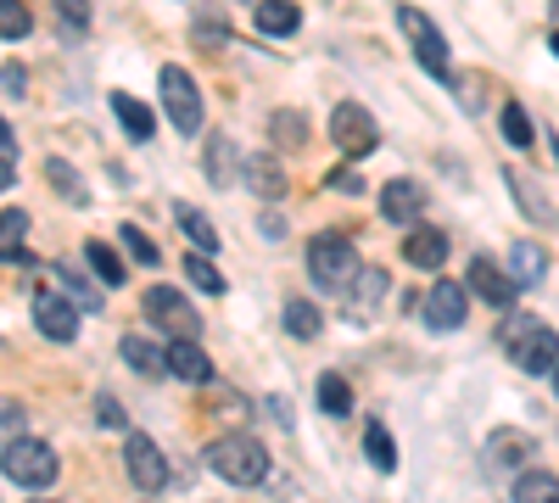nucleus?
I'll use <instances>...</instances> for the list:
<instances>
[{
  "mask_svg": "<svg viewBox=\"0 0 559 503\" xmlns=\"http://www.w3.org/2000/svg\"><path fill=\"white\" fill-rule=\"evenodd\" d=\"M17 185V173H12V157H0V191H12Z\"/></svg>",
  "mask_w": 559,
  "mask_h": 503,
  "instance_id": "obj_47",
  "label": "nucleus"
},
{
  "mask_svg": "<svg viewBox=\"0 0 559 503\" xmlns=\"http://www.w3.org/2000/svg\"><path fill=\"white\" fill-rule=\"evenodd\" d=\"M45 185H51L68 207H90V191H84L79 168H73V163H62V157H45Z\"/></svg>",
  "mask_w": 559,
  "mask_h": 503,
  "instance_id": "obj_24",
  "label": "nucleus"
},
{
  "mask_svg": "<svg viewBox=\"0 0 559 503\" xmlns=\"http://www.w3.org/2000/svg\"><path fill=\"white\" fill-rule=\"evenodd\" d=\"M207 470L229 487H263L269 481V447L247 431H229L207 447Z\"/></svg>",
  "mask_w": 559,
  "mask_h": 503,
  "instance_id": "obj_2",
  "label": "nucleus"
},
{
  "mask_svg": "<svg viewBox=\"0 0 559 503\" xmlns=\"http://www.w3.org/2000/svg\"><path fill=\"white\" fill-rule=\"evenodd\" d=\"M157 89H163V112L179 134H197L202 129V96H197V79L185 68H163L157 73Z\"/></svg>",
  "mask_w": 559,
  "mask_h": 503,
  "instance_id": "obj_6",
  "label": "nucleus"
},
{
  "mask_svg": "<svg viewBox=\"0 0 559 503\" xmlns=\"http://www.w3.org/2000/svg\"><path fill=\"white\" fill-rule=\"evenodd\" d=\"M331 141H336L347 157H369V152L381 146V123L369 118L358 101H342V107L331 112Z\"/></svg>",
  "mask_w": 559,
  "mask_h": 503,
  "instance_id": "obj_8",
  "label": "nucleus"
},
{
  "mask_svg": "<svg viewBox=\"0 0 559 503\" xmlns=\"http://www.w3.org/2000/svg\"><path fill=\"white\" fill-rule=\"evenodd\" d=\"M515 498L521 503H559V476L554 470H526L515 481Z\"/></svg>",
  "mask_w": 559,
  "mask_h": 503,
  "instance_id": "obj_33",
  "label": "nucleus"
},
{
  "mask_svg": "<svg viewBox=\"0 0 559 503\" xmlns=\"http://www.w3.org/2000/svg\"><path fill=\"white\" fill-rule=\"evenodd\" d=\"M364 453H369V465H376L381 476L397 470V442H392V431H386L381 420H369V431H364Z\"/></svg>",
  "mask_w": 559,
  "mask_h": 503,
  "instance_id": "obj_27",
  "label": "nucleus"
},
{
  "mask_svg": "<svg viewBox=\"0 0 559 503\" xmlns=\"http://www.w3.org/2000/svg\"><path fill=\"white\" fill-rule=\"evenodd\" d=\"M0 263H34V252H28V213L23 207L0 213Z\"/></svg>",
  "mask_w": 559,
  "mask_h": 503,
  "instance_id": "obj_19",
  "label": "nucleus"
},
{
  "mask_svg": "<svg viewBox=\"0 0 559 503\" xmlns=\"http://www.w3.org/2000/svg\"><path fill=\"white\" fill-rule=\"evenodd\" d=\"M123 247H129L140 263H163V252L152 247V236H146V230H134V224H123Z\"/></svg>",
  "mask_w": 559,
  "mask_h": 503,
  "instance_id": "obj_40",
  "label": "nucleus"
},
{
  "mask_svg": "<svg viewBox=\"0 0 559 503\" xmlns=\"http://www.w3.org/2000/svg\"><path fill=\"white\" fill-rule=\"evenodd\" d=\"M51 274H57V286H62V291H68V297L79 302V308H90V313H102V291L90 286L84 274L73 268V263H51Z\"/></svg>",
  "mask_w": 559,
  "mask_h": 503,
  "instance_id": "obj_28",
  "label": "nucleus"
},
{
  "mask_svg": "<svg viewBox=\"0 0 559 503\" xmlns=\"http://www.w3.org/2000/svg\"><path fill=\"white\" fill-rule=\"evenodd\" d=\"M397 28H403V39L414 45L419 68H426L431 79H442V84H453V57H448L442 28H437L426 12H419V7H397Z\"/></svg>",
  "mask_w": 559,
  "mask_h": 503,
  "instance_id": "obj_5",
  "label": "nucleus"
},
{
  "mask_svg": "<svg viewBox=\"0 0 559 503\" xmlns=\"http://www.w3.org/2000/svg\"><path fill=\"white\" fill-rule=\"evenodd\" d=\"M174 218H179V230H185V241H191L197 252H218V230H213V218H207L202 207H191V202H179V207H174Z\"/></svg>",
  "mask_w": 559,
  "mask_h": 503,
  "instance_id": "obj_26",
  "label": "nucleus"
},
{
  "mask_svg": "<svg viewBox=\"0 0 559 503\" xmlns=\"http://www.w3.org/2000/svg\"><path fill=\"white\" fill-rule=\"evenodd\" d=\"M503 179H509V191H515V202H521V213H526V218L554 224V202L537 191V179H532L526 168H503Z\"/></svg>",
  "mask_w": 559,
  "mask_h": 503,
  "instance_id": "obj_22",
  "label": "nucleus"
},
{
  "mask_svg": "<svg viewBox=\"0 0 559 503\" xmlns=\"http://www.w3.org/2000/svg\"><path fill=\"white\" fill-rule=\"evenodd\" d=\"M79 302H68V297H57L51 286H34V325H39V336H51V342H73L79 336Z\"/></svg>",
  "mask_w": 559,
  "mask_h": 503,
  "instance_id": "obj_10",
  "label": "nucleus"
},
{
  "mask_svg": "<svg viewBox=\"0 0 559 503\" xmlns=\"http://www.w3.org/2000/svg\"><path fill=\"white\" fill-rule=\"evenodd\" d=\"M112 112H118V123H123V134H129V141H152V134H157V118H152V107H146V101H134L129 89H112Z\"/></svg>",
  "mask_w": 559,
  "mask_h": 503,
  "instance_id": "obj_21",
  "label": "nucleus"
},
{
  "mask_svg": "<svg viewBox=\"0 0 559 503\" xmlns=\"http://www.w3.org/2000/svg\"><path fill=\"white\" fill-rule=\"evenodd\" d=\"M324 185H331V191H342V196H364V191H369V185H364V173H358L353 163H347V168H336L331 179H324Z\"/></svg>",
  "mask_w": 559,
  "mask_h": 503,
  "instance_id": "obj_41",
  "label": "nucleus"
},
{
  "mask_svg": "<svg viewBox=\"0 0 559 503\" xmlns=\"http://www.w3.org/2000/svg\"><path fill=\"white\" fill-rule=\"evenodd\" d=\"M96 420H102L107 431H123V408H118V397H107V392L96 397Z\"/></svg>",
  "mask_w": 559,
  "mask_h": 503,
  "instance_id": "obj_42",
  "label": "nucleus"
},
{
  "mask_svg": "<svg viewBox=\"0 0 559 503\" xmlns=\"http://www.w3.org/2000/svg\"><path fill=\"white\" fill-rule=\"evenodd\" d=\"M258 236H263V241H286V218H280V213H263V218H258Z\"/></svg>",
  "mask_w": 559,
  "mask_h": 503,
  "instance_id": "obj_45",
  "label": "nucleus"
},
{
  "mask_svg": "<svg viewBox=\"0 0 559 503\" xmlns=\"http://www.w3.org/2000/svg\"><path fill=\"white\" fill-rule=\"evenodd\" d=\"M503 141L509 146H537V134H532V118H526V107L521 101H503Z\"/></svg>",
  "mask_w": 559,
  "mask_h": 503,
  "instance_id": "obj_35",
  "label": "nucleus"
},
{
  "mask_svg": "<svg viewBox=\"0 0 559 503\" xmlns=\"http://www.w3.org/2000/svg\"><path fill=\"white\" fill-rule=\"evenodd\" d=\"M23 431V408L17 403H0V436H17Z\"/></svg>",
  "mask_w": 559,
  "mask_h": 503,
  "instance_id": "obj_44",
  "label": "nucleus"
},
{
  "mask_svg": "<svg viewBox=\"0 0 559 503\" xmlns=\"http://www.w3.org/2000/svg\"><path fill=\"white\" fill-rule=\"evenodd\" d=\"M123 470L140 492H163L168 487V459H163V447L146 436V431H129L123 442Z\"/></svg>",
  "mask_w": 559,
  "mask_h": 503,
  "instance_id": "obj_9",
  "label": "nucleus"
},
{
  "mask_svg": "<svg viewBox=\"0 0 559 503\" xmlns=\"http://www.w3.org/2000/svg\"><path fill=\"white\" fill-rule=\"evenodd\" d=\"M28 28H34V17L23 0H0V39H28Z\"/></svg>",
  "mask_w": 559,
  "mask_h": 503,
  "instance_id": "obj_37",
  "label": "nucleus"
},
{
  "mask_svg": "<svg viewBox=\"0 0 559 503\" xmlns=\"http://www.w3.org/2000/svg\"><path fill=\"white\" fill-rule=\"evenodd\" d=\"M140 308H146V319L157 331H168V336H202V313L185 302L174 286H152L146 297H140Z\"/></svg>",
  "mask_w": 559,
  "mask_h": 503,
  "instance_id": "obj_7",
  "label": "nucleus"
},
{
  "mask_svg": "<svg viewBox=\"0 0 559 503\" xmlns=\"http://www.w3.org/2000/svg\"><path fill=\"white\" fill-rule=\"evenodd\" d=\"M498 347L509 352V363H521L526 375H543L559 363V336L548 325H537V313H509L503 331H498Z\"/></svg>",
  "mask_w": 559,
  "mask_h": 503,
  "instance_id": "obj_1",
  "label": "nucleus"
},
{
  "mask_svg": "<svg viewBox=\"0 0 559 503\" xmlns=\"http://www.w3.org/2000/svg\"><path fill=\"white\" fill-rule=\"evenodd\" d=\"M286 331H292L297 342H313V336L324 331V313H319L313 302H302V297H292V302H286Z\"/></svg>",
  "mask_w": 559,
  "mask_h": 503,
  "instance_id": "obj_30",
  "label": "nucleus"
},
{
  "mask_svg": "<svg viewBox=\"0 0 559 503\" xmlns=\"http://www.w3.org/2000/svg\"><path fill=\"white\" fill-rule=\"evenodd\" d=\"M403 258L414 268H442L448 263V230H431V224H419V230L403 236Z\"/></svg>",
  "mask_w": 559,
  "mask_h": 503,
  "instance_id": "obj_17",
  "label": "nucleus"
},
{
  "mask_svg": "<svg viewBox=\"0 0 559 503\" xmlns=\"http://www.w3.org/2000/svg\"><path fill=\"white\" fill-rule=\"evenodd\" d=\"M269 141L286 146V152L308 146V118H302V112H274V118H269Z\"/></svg>",
  "mask_w": 559,
  "mask_h": 503,
  "instance_id": "obj_29",
  "label": "nucleus"
},
{
  "mask_svg": "<svg viewBox=\"0 0 559 503\" xmlns=\"http://www.w3.org/2000/svg\"><path fill=\"white\" fill-rule=\"evenodd\" d=\"M297 23H302L297 0H258V34L286 39V34H297Z\"/></svg>",
  "mask_w": 559,
  "mask_h": 503,
  "instance_id": "obj_25",
  "label": "nucleus"
},
{
  "mask_svg": "<svg viewBox=\"0 0 559 503\" xmlns=\"http://www.w3.org/2000/svg\"><path fill=\"white\" fill-rule=\"evenodd\" d=\"M471 291H476L481 302H492V308H509L521 286H515V274H509L503 263H492V258L481 252V258L471 263Z\"/></svg>",
  "mask_w": 559,
  "mask_h": 503,
  "instance_id": "obj_12",
  "label": "nucleus"
},
{
  "mask_svg": "<svg viewBox=\"0 0 559 503\" xmlns=\"http://www.w3.org/2000/svg\"><path fill=\"white\" fill-rule=\"evenodd\" d=\"M419 207H426V185H419V179H386V185H381V213L392 224L419 218Z\"/></svg>",
  "mask_w": 559,
  "mask_h": 503,
  "instance_id": "obj_16",
  "label": "nucleus"
},
{
  "mask_svg": "<svg viewBox=\"0 0 559 503\" xmlns=\"http://www.w3.org/2000/svg\"><path fill=\"white\" fill-rule=\"evenodd\" d=\"M308 274H313V286H324V291H347V280L358 274V247H353V236H347V230L313 236V247H308Z\"/></svg>",
  "mask_w": 559,
  "mask_h": 503,
  "instance_id": "obj_4",
  "label": "nucleus"
},
{
  "mask_svg": "<svg viewBox=\"0 0 559 503\" xmlns=\"http://www.w3.org/2000/svg\"><path fill=\"white\" fill-rule=\"evenodd\" d=\"M532 459H537V436H532V431L498 426V431L487 436V465H492V470H521V465H532Z\"/></svg>",
  "mask_w": 559,
  "mask_h": 503,
  "instance_id": "obj_11",
  "label": "nucleus"
},
{
  "mask_svg": "<svg viewBox=\"0 0 559 503\" xmlns=\"http://www.w3.org/2000/svg\"><path fill=\"white\" fill-rule=\"evenodd\" d=\"M548 45H554V57H559V28H554V34H548Z\"/></svg>",
  "mask_w": 559,
  "mask_h": 503,
  "instance_id": "obj_49",
  "label": "nucleus"
},
{
  "mask_svg": "<svg viewBox=\"0 0 559 503\" xmlns=\"http://www.w3.org/2000/svg\"><path fill=\"white\" fill-rule=\"evenodd\" d=\"M84 258H90V268H96V280H102V286H123V280H129V274H123V258H118L107 241H90Z\"/></svg>",
  "mask_w": 559,
  "mask_h": 503,
  "instance_id": "obj_32",
  "label": "nucleus"
},
{
  "mask_svg": "<svg viewBox=\"0 0 559 503\" xmlns=\"http://www.w3.org/2000/svg\"><path fill=\"white\" fill-rule=\"evenodd\" d=\"M123 363L134 375H146V381H163L168 375V347H157L146 336H123Z\"/></svg>",
  "mask_w": 559,
  "mask_h": 503,
  "instance_id": "obj_18",
  "label": "nucleus"
},
{
  "mask_svg": "<svg viewBox=\"0 0 559 503\" xmlns=\"http://www.w3.org/2000/svg\"><path fill=\"white\" fill-rule=\"evenodd\" d=\"M464 286H453V280H437L431 291H426V325L431 331H459L464 325Z\"/></svg>",
  "mask_w": 559,
  "mask_h": 503,
  "instance_id": "obj_13",
  "label": "nucleus"
},
{
  "mask_svg": "<svg viewBox=\"0 0 559 503\" xmlns=\"http://www.w3.org/2000/svg\"><path fill=\"white\" fill-rule=\"evenodd\" d=\"M57 7V17H62V28L79 39V34H90V0H51Z\"/></svg>",
  "mask_w": 559,
  "mask_h": 503,
  "instance_id": "obj_39",
  "label": "nucleus"
},
{
  "mask_svg": "<svg viewBox=\"0 0 559 503\" xmlns=\"http://www.w3.org/2000/svg\"><path fill=\"white\" fill-rule=\"evenodd\" d=\"M548 17H554V28H559V0H554V7H548Z\"/></svg>",
  "mask_w": 559,
  "mask_h": 503,
  "instance_id": "obj_48",
  "label": "nucleus"
},
{
  "mask_svg": "<svg viewBox=\"0 0 559 503\" xmlns=\"http://www.w3.org/2000/svg\"><path fill=\"white\" fill-rule=\"evenodd\" d=\"M57 453L45 447L39 436H12L7 447H0V476L7 481H17V487H28V492H45L57 481Z\"/></svg>",
  "mask_w": 559,
  "mask_h": 503,
  "instance_id": "obj_3",
  "label": "nucleus"
},
{
  "mask_svg": "<svg viewBox=\"0 0 559 503\" xmlns=\"http://www.w3.org/2000/svg\"><path fill=\"white\" fill-rule=\"evenodd\" d=\"M0 89H7V96H23V89H28L23 62H7V68H0Z\"/></svg>",
  "mask_w": 559,
  "mask_h": 503,
  "instance_id": "obj_43",
  "label": "nucleus"
},
{
  "mask_svg": "<svg viewBox=\"0 0 559 503\" xmlns=\"http://www.w3.org/2000/svg\"><path fill=\"white\" fill-rule=\"evenodd\" d=\"M185 280H191L197 291H207V297H224V274L213 268V252H191V258H185Z\"/></svg>",
  "mask_w": 559,
  "mask_h": 503,
  "instance_id": "obj_31",
  "label": "nucleus"
},
{
  "mask_svg": "<svg viewBox=\"0 0 559 503\" xmlns=\"http://www.w3.org/2000/svg\"><path fill=\"white\" fill-rule=\"evenodd\" d=\"M554 386H559V363H554Z\"/></svg>",
  "mask_w": 559,
  "mask_h": 503,
  "instance_id": "obj_50",
  "label": "nucleus"
},
{
  "mask_svg": "<svg viewBox=\"0 0 559 503\" xmlns=\"http://www.w3.org/2000/svg\"><path fill=\"white\" fill-rule=\"evenodd\" d=\"M453 84H459L464 112H481V107H487V79H481V73H453Z\"/></svg>",
  "mask_w": 559,
  "mask_h": 503,
  "instance_id": "obj_38",
  "label": "nucleus"
},
{
  "mask_svg": "<svg viewBox=\"0 0 559 503\" xmlns=\"http://www.w3.org/2000/svg\"><path fill=\"white\" fill-rule=\"evenodd\" d=\"M509 274H515V286H521V291L537 286L543 274H548V247H537V241H515V247H509Z\"/></svg>",
  "mask_w": 559,
  "mask_h": 503,
  "instance_id": "obj_23",
  "label": "nucleus"
},
{
  "mask_svg": "<svg viewBox=\"0 0 559 503\" xmlns=\"http://www.w3.org/2000/svg\"><path fill=\"white\" fill-rule=\"evenodd\" d=\"M241 179H247V191L263 196V202H280V196H286V168L269 163V157H247V163H241Z\"/></svg>",
  "mask_w": 559,
  "mask_h": 503,
  "instance_id": "obj_20",
  "label": "nucleus"
},
{
  "mask_svg": "<svg viewBox=\"0 0 559 503\" xmlns=\"http://www.w3.org/2000/svg\"><path fill=\"white\" fill-rule=\"evenodd\" d=\"M236 146H229L224 141V134H213V141H207V179H213V185H229V179H236Z\"/></svg>",
  "mask_w": 559,
  "mask_h": 503,
  "instance_id": "obj_34",
  "label": "nucleus"
},
{
  "mask_svg": "<svg viewBox=\"0 0 559 503\" xmlns=\"http://www.w3.org/2000/svg\"><path fill=\"white\" fill-rule=\"evenodd\" d=\"M0 157H17V141H12V123L0 118Z\"/></svg>",
  "mask_w": 559,
  "mask_h": 503,
  "instance_id": "obj_46",
  "label": "nucleus"
},
{
  "mask_svg": "<svg viewBox=\"0 0 559 503\" xmlns=\"http://www.w3.org/2000/svg\"><path fill=\"white\" fill-rule=\"evenodd\" d=\"M168 375L191 381V386H207L213 381V358L197 347V336H174L168 342Z\"/></svg>",
  "mask_w": 559,
  "mask_h": 503,
  "instance_id": "obj_15",
  "label": "nucleus"
},
{
  "mask_svg": "<svg viewBox=\"0 0 559 503\" xmlns=\"http://www.w3.org/2000/svg\"><path fill=\"white\" fill-rule=\"evenodd\" d=\"M319 408H324V415H336V420L353 415V386H347L342 375H324V381H319Z\"/></svg>",
  "mask_w": 559,
  "mask_h": 503,
  "instance_id": "obj_36",
  "label": "nucleus"
},
{
  "mask_svg": "<svg viewBox=\"0 0 559 503\" xmlns=\"http://www.w3.org/2000/svg\"><path fill=\"white\" fill-rule=\"evenodd\" d=\"M347 319H353V325H369V313H376V302L386 297V274L381 268H358L353 274V280H347Z\"/></svg>",
  "mask_w": 559,
  "mask_h": 503,
  "instance_id": "obj_14",
  "label": "nucleus"
}]
</instances>
